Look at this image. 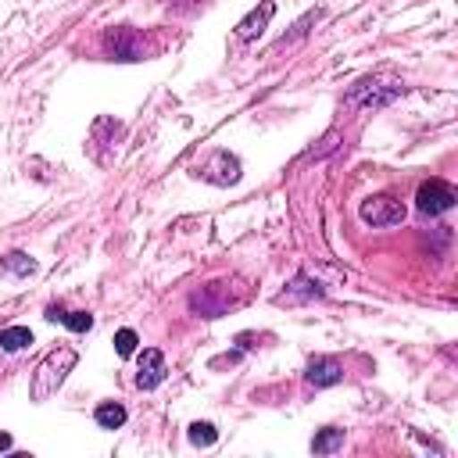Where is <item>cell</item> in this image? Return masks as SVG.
I'll list each match as a JSON object with an SVG mask.
<instances>
[{
	"mask_svg": "<svg viewBox=\"0 0 458 458\" xmlns=\"http://www.w3.org/2000/svg\"><path fill=\"white\" fill-rule=\"evenodd\" d=\"M358 215H361V222H365V225L386 229V225L404 222V204H401L397 197H390V193H372V197H365V200H361Z\"/></svg>",
	"mask_w": 458,
	"mask_h": 458,
	"instance_id": "obj_3",
	"label": "cell"
},
{
	"mask_svg": "<svg viewBox=\"0 0 458 458\" xmlns=\"http://www.w3.org/2000/svg\"><path fill=\"white\" fill-rule=\"evenodd\" d=\"M243 301H247V286L236 276H229V279H211L200 290H193L190 293V311H197L200 318H218L229 308H240Z\"/></svg>",
	"mask_w": 458,
	"mask_h": 458,
	"instance_id": "obj_1",
	"label": "cell"
},
{
	"mask_svg": "<svg viewBox=\"0 0 458 458\" xmlns=\"http://www.w3.org/2000/svg\"><path fill=\"white\" fill-rule=\"evenodd\" d=\"M304 379L311 383V386H336L340 379H344V365L336 361V358H329V354H318V358H311L308 361V369H304Z\"/></svg>",
	"mask_w": 458,
	"mask_h": 458,
	"instance_id": "obj_10",
	"label": "cell"
},
{
	"mask_svg": "<svg viewBox=\"0 0 458 458\" xmlns=\"http://www.w3.org/2000/svg\"><path fill=\"white\" fill-rule=\"evenodd\" d=\"M75 361H79V354H75L72 347H54V351L36 365L32 383H29V397H32L36 404L50 401V397L57 394V386L68 379V372L75 369Z\"/></svg>",
	"mask_w": 458,
	"mask_h": 458,
	"instance_id": "obj_2",
	"label": "cell"
},
{
	"mask_svg": "<svg viewBox=\"0 0 458 458\" xmlns=\"http://www.w3.org/2000/svg\"><path fill=\"white\" fill-rule=\"evenodd\" d=\"M165 354L157 351V347H147L143 354H140V372H136V386L140 390H154V386H161L165 383Z\"/></svg>",
	"mask_w": 458,
	"mask_h": 458,
	"instance_id": "obj_9",
	"label": "cell"
},
{
	"mask_svg": "<svg viewBox=\"0 0 458 458\" xmlns=\"http://www.w3.org/2000/svg\"><path fill=\"white\" fill-rule=\"evenodd\" d=\"M104 50L114 57V61H143L147 47H143V36L129 25H118V29H107L104 32Z\"/></svg>",
	"mask_w": 458,
	"mask_h": 458,
	"instance_id": "obj_5",
	"label": "cell"
},
{
	"mask_svg": "<svg viewBox=\"0 0 458 458\" xmlns=\"http://www.w3.org/2000/svg\"><path fill=\"white\" fill-rule=\"evenodd\" d=\"M93 419H97V426H104V429H118V426H125V408H122L118 401H104V404H97Z\"/></svg>",
	"mask_w": 458,
	"mask_h": 458,
	"instance_id": "obj_13",
	"label": "cell"
},
{
	"mask_svg": "<svg viewBox=\"0 0 458 458\" xmlns=\"http://www.w3.org/2000/svg\"><path fill=\"white\" fill-rule=\"evenodd\" d=\"M336 447H344V429H336V426H326V429L311 440V451H315V454H333Z\"/></svg>",
	"mask_w": 458,
	"mask_h": 458,
	"instance_id": "obj_16",
	"label": "cell"
},
{
	"mask_svg": "<svg viewBox=\"0 0 458 458\" xmlns=\"http://www.w3.org/2000/svg\"><path fill=\"white\" fill-rule=\"evenodd\" d=\"M318 297H326V286H322L318 279L297 272V276L286 283V290L276 297V304H304V301H318Z\"/></svg>",
	"mask_w": 458,
	"mask_h": 458,
	"instance_id": "obj_8",
	"label": "cell"
},
{
	"mask_svg": "<svg viewBox=\"0 0 458 458\" xmlns=\"http://www.w3.org/2000/svg\"><path fill=\"white\" fill-rule=\"evenodd\" d=\"M415 200H419V211H422V215H447V211L458 204V193H454V186L444 182V179H426V182L419 186Z\"/></svg>",
	"mask_w": 458,
	"mask_h": 458,
	"instance_id": "obj_6",
	"label": "cell"
},
{
	"mask_svg": "<svg viewBox=\"0 0 458 458\" xmlns=\"http://www.w3.org/2000/svg\"><path fill=\"white\" fill-rule=\"evenodd\" d=\"M0 272H7V276H32L36 261L29 254H21V250H11L7 258H0Z\"/></svg>",
	"mask_w": 458,
	"mask_h": 458,
	"instance_id": "obj_15",
	"label": "cell"
},
{
	"mask_svg": "<svg viewBox=\"0 0 458 458\" xmlns=\"http://www.w3.org/2000/svg\"><path fill=\"white\" fill-rule=\"evenodd\" d=\"M272 14H276V4H272V0H261V7H254L247 18L236 21V39H243V43L258 39V36L265 32V25L272 21Z\"/></svg>",
	"mask_w": 458,
	"mask_h": 458,
	"instance_id": "obj_11",
	"label": "cell"
},
{
	"mask_svg": "<svg viewBox=\"0 0 458 458\" xmlns=\"http://www.w3.org/2000/svg\"><path fill=\"white\" fill-rule=\"evenodd\" d=\"M47 318L68 326L72 333H86V329L93 326V315H89V311H68V308H61V304H50V308H47Z\"/></svg>",
	"mask_w": 458,
	"mask_h": 458,
	"instance_id": "obj_12",
	"label": "cell"
},
{
	"mask_svg": "<svg viewBox=\"0 0 458 458\" xmlns=\"http://www.w3.org/2000/svg\"><path fill=\"white\" fill-rule=\"evenodd\" d=\"M0 451H11V433H0Z\"/></svg>",
	"mask_w": 458,
	"mask_h": 458,
	"instance_id": "obj_19",
	"label": "cell"
},
{
	"mask_svg": "<svg viewBox=\"0 0 458 458\" xmlns=\"http://www.w3.org/2000/svg\"><path fill=\"white\" fill-rule=\"evenodd\" d=\"M215 440H218V429L211 422H193L190 426V444L193 447H211Z\"/></svg>",
	"mask_w": 458,
	"mask_h": 458,
	"instance_id": "obj_17",
	"label": "cell"
},
{
	"mask_svg": "<svg viewBox=\"0 0 458 458\" xmlns=\"http://www.w3.org/2000/svg\"><path fill=\"white\" fill-rule=\"evenodd\" d=\"M401 93H404L401 82H386V86H383V82H376V79H361V82L351 86L347 104H354V107H386V104H394Z\"/></svg>",
	"mask_w": 458,
	"mask_h": 458,
	"instance_id": "obj_4",
	"label": "cell"
},
{
	"mask_svg": "<svg viewBox=\"0 0 458 458\" xmlns=\"http://www.w3.org/2000/svg\"><path fill=\"white\" fill-rule=\"evenodd\" d=\"M0 347L4 351H25V347H32V329L29 326H7V329H0Z\"/></svg>",
	"mask_w": 458,
	"mask_h": 458,
	"instance_id": "obj_14",
	"label": "cell"
},
{
	"mask_svg": "<svg viewBox=\"0 0 458 458\" xmlns=\"http://www.w3.org/2000/svg\"><path fill=\"white\" fill-rule=\"evenodd\" d=\"M197 175L211 186H233L240 179V157L229 150H211V157L204 165H197Z\"/></svg>",
	"mask_w": 458,
	"mask_h": 458,
	"instance_id": "obj_7",
	"label": "cell"
},
{
	"mask_svg": "<svg viewBox=\"0 0 458 458\" xmlns=\"http://www.w3.org/2000/svg\"><path fill=\"white\" fill-rule=\"evenodd\" d=\"M136 344H140L136 329H118V333H114V351H118L122 358H132V354H136Z\"/></svg>",
	"mask_w": 458,
	"mask_h": 458,
	"instance_id": "obj_18",
	"label": "cell"
}]
</instances>
